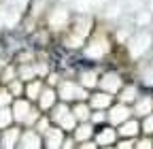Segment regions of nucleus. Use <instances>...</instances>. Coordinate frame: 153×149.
<instances>
[{
    "label": "nucleus",
    "instance_id": "obj_3",
    "mask_svg": "<svg viewBox=\"0 0 153 149\" xmlns=\"http://www.w3.org/2000/svg\"><path fill=\"white\" fill-rule=\"evenodd\" d=\"M57 98H62L64 102L87 100L89 98V89L83 87L81 83H74V81H60L57 83Z\"/></svg>",
    "mask_w": 153,
    "mask_h": 149
},
{
    "label": "nucleus",
    "instance_id": "obj_18",
    "mask_svg": "<svg viewBox=\"0 0 153 149\" xmlns=\"http://www.w3.org/2000/svg\"><path fill=\"white\" fill-rule=\"evenodd\" d=\"M7 132H4V139H2V145H7V147H13V145H17L19 143V134H22V130L19 128H4Z\"/></svg>",
    "mask_w": 153,
    "mask_h": 149
},
{
    "label": "nucleus",
    "instance_id": "obj_13",
    "mask_svg": "<svg viewBox=\"0 0 153 149\" xmlns=\"http://www.w3.org/2000/svg\"><path fill=\"white\" fill-rule=\"evenodd\" d=\"M94 139H96V145L98 147H108V145L115 143V139H117V130H113V126H106L98 134H94Z\"/></svg>",
    "mask_w": 153,
    "mask_h": 149
},
{
    "label": "nucleus",
    "instance_id": "obj_6",
    "mask_svg": "<svg viewBox=\"0 0 153 149\" xmlns=\"http://www.w3.org/2000/svg\"><path fill=\"white\" fill-rule=\"evenodd\" d=\"M98 87L102 92H108V94H115V92H119L123 87V81L117 72H104L102 77L98 79Z\"/></svg>",
    "mask_w": 153,
    "mask_h": 149
},
{
    "label": "nucleus",
    "instance_id": "obj_27",
    "mask_svg": "<svg viewBox=\"0 0 153 149\" xmlns=\"http://www.w3.org/2000/svg\"><path fill=\"white\" fill-rule=\"evenodd\" d=\"M143 79H145L147 85H153V66H149V68L143 72Z\"/></svg>",
    "mask_w": 153,
    "mask_h": 149
},
{
    "label": "nucleus",
    "instance_id": "obj_32",
    "mask_svg": "<svg viewBox=\"0 0 153 149\" xmlns=\"http://www.w3.org/2000/svg\"><path fill=\"white\" fill-rule=\"evenodd\" d=\"M62 147H74V139H64Z\"/></svg>",
    "mask_w": 153,
    "mask_h": 149
},
{
    "label": "nucleus",
    "instance_id": "obj_17",
    "mask_svg": "<svg viewBox=\"0 0 153 149\" xmlns=\"http://www.w3.org/2000/svg\"><path fill=\"white\" fill-rule=\"evenodd\" d=\"M136 98H138V89L134 85H126L119 89V102L130 104V102H136Z\"/></svg>",
    "mask_w": 153,
    "mask_h": 149
},
{
    "label": "nucleus",
    "instance_id": "obj_16",
    "mask_svg": "<svg viewBox=\"0 0 153 149\" xmlns=\"http://www.w3.org/2000/svg\"><path fill=\"white\" fill-rule=\"evenodd\" d=\"M45 89V83L41 79H30L28 85H26V92L24 94L28 96V100H36L38 96H41V92Z\"/></svg>",
    "mask_w": 153,
    "mask_h": 149
},
{
    "label": "nucleus",
    "instance_id": "obj_24",
    "mask_svg": "<svg viewBox=\"0 0 153 149\" xmlns=\"http://www.w3.org/2000/svg\"><path fill=\"white\" fill-rule=\"evenodd\" d=\"M140 128L145 130L147 134H153V115H151V113L147 115V119L143 121V126H140Z\"/></svg>",
    "mask_w": 153,
    "mask_h": 149
},
{
    "label": "nucleus",
    "instance_id": "obj_12",
    "mask_svg": "<svg viewBox=\"0 0 153 149\" xmlns=\"http://www.w3.org/2000/svg\"><path fill=\"white\" fill-rule=\"evenodd\" d=\"M113 102V94H108V92H96V94L89 96V107L91 109H102L106 111Z\"/></svg>",
    "mask_w": 153,
    "mask_h": 149
},
{
    "label": "nucleus",
    "instance_id": "obj_29",
    "mask_svg": "<svg viewBox=\"0 0 153 149\" xmlns=\"http://www.w3.org/2000/svg\"><path fill=\"white\" fill-rule=\"evenodd\" d=\"M117 147H123V149H126V147H134V141L123 136V141H119V143H117Z\"/></svg>",
    "mask_w": 153,
    "mask_h": 149
},
{
    "label": "nucleus",
    "instance_id": "obj_19",
    "mask_svg": "<svg viewBox=\"0 0 153 149\" xmlns=\"http://www.w3.org/2000/svg\"><path fill=\"white\" fill-rule=\"evenodd\" d=\"M98 74H96L94 70H87V72H81V85L83 87H87V89H91V87H96V85H98Z\"/></svg>",
    "mask_w": 153,
    "mask_h": 149
},
{
    "label": "nucleus",
    "instance_id": "obj_23",
    "mask_svg": "<svg viewBox=\"0 0 153 149\" xmlns=\"http://www.w3.org/2000/svg\"><path fill=\"white\" fill-rule=\"evenodd\" d=\"M9 92L13 96H22L24 92H26V85H24V81L19 79V81H11V85H9Z\"/></svg>",
    "mask_w": 153,
    "mask_h": 149
},
{
    "label": "nucleus",
    "instance_id": "obj_15",
    "mask_svg": "<svg viewBox=\"0 0 153 149\" xmlns=\"http://www.w3.org/2000/svg\"><path fill=\"white\" fill-rule=\"evenodd\" d=\"M70 109H72V115L76 117V121H89V115H91V107H89V102H85V100H76V102L70 104Z\"/></svg>",
    "mask_w": 153,
    "mask_h": 149
},
{
    "label": "nucleus",
    "instance_id": "obj_11",
    "mask_svg": "<svg viewBox=\"0 0 153 149\" xmlns=\"http://www.w3.org/2000/svg\"><path fill=\"white\" fill-rule=\"evenodd\" d=\"M140 132V124L136 119H126L117 126V134L119 136H126V139H134V136H138Z\"/></svg>",
    "mask_w": 153,
    "mask_h": 149
},
{
    "label": "nucleus",
    "instance_id": "obj_31",
    "mask_svg": "<svg viewBox=\"0 0 153 149\" xmlns=\"http://www.w3.org/2000/svg\"><path fill=\"white\" fill-rule=\"evenodd\" d=\"M149 19H151L149 13H143V15H140V19H138V24H149Z\"/></svg>",
    "mask_w": 153,
    "mask_h": 149
},
{
    "label": "nucleus",
    "instance_id": "obj_26",
    "mask_svg": "<svg viewBox=\"0 0 153 149\" xmlns=\"http://www.w3.org/2000/svg\"><path fill=\"white\" fill-rule=\"evenodd\" d=\"M22 74V79H32L34 74H36V68H30V66H24V70L19 72Z\"/></svg>",
    "mask_w": 153,
    "mask_h": 149
},
{
    "label": "nucleus",
    "instance_id": "obj_20",
    "mask_svg": "<svg viewBox=\"0 0 153 149\" xmlns=\"http://www.w3.org/2000/svg\"><path fill=\"white\" fill-rule=\"evenodd\" d=\"M136 115H149L153 111V100L151 98H143V100H136Z\"/></svg>",
    "mask_w": 153,
    "mask_h": 149
},
{
    "label": "nucleus",
    "instance_id": "obj_30",
    "mask_svg": "<svg viewBox=\"0 0 153 149\" xmlns=\"http://www.w3.org/2000/svg\"><path fill=\"white\" fill-rule=\"evenodd\" d=\"M136 147H153V143L151 141H147V139H143V141H138V143H134Z\"/></svg>",
    "mask_w": 153,
    "mask_h": 149
},
{
    "label": "nucleus",
    "instance_id": "obj_25",
    "mask_svg": "<svg viewBox=\"0 0 153 149\" xmlns=\"http://www.w3.org/2000/svg\"><path fill=\"white\" fill-rule=\"evenodd\" d=\"M11 98H13V94H11L9 89H4V92H0V107H9V104H11V102H9Z\"/></svg>",
    "mask_w": 153,
    "mask_h": 149
},
{
    "label": "nucleus",
    "instance_id": "obj_22",
    "mask_svg": "<svg viewBox=\"0 0 153 149\" xmlns=\"http://www.w3.org/2000/svg\"><path fill=\"white\" fill-rule=\"evenodd\" d=\"M13 124V111L9 107H0V128H9Z\"/></svg>",
    "mask_w": 153,
    "mask_h": 149
},
{
    "label": "nucleus",
    "instance_id": "obj_5",
    "mask_svg": "<svg viewBox=\"0 0 153 149\" xmlns=\"http://www.w3.org/2000/svg\"><path fill=\"white\" fill-rule=\"evenodd\" d=\"M111 45H108V39L106 36H91L89 43H87V55L89 58H102L104 53H108Z\"/></svg>",
    "mask_w": 153,
    "mask_h": 149
},
{
    "label": "nucleus",
    "instance_id": "obj_21",
    "mask_svg": "<svg viewBox=\"0 0 153 149\" xmlns=\"http://www.w3.org/2000/svg\"><path fill=\"white\" fill-rule=\"evenodd\" d=\"M51 126H53V121H51V117H49V115H47V117H45V115H41V117H38V119H36V124H34V130H36V132H38V134H41V136H43V134L47 132V130H49Z\"/></svg>",
    "mask_w": 153,
    "mask_h": 149
},
{
    "label": "nucleus",
    "instance_id": "obj_7",
    "mask_svg": "<svg viewBox=\"0 0 153 149\" xmlns=\"http://www.w3.org/2000/svg\"><path fill=\"white\" fill-rule=\"evenodd\" d=\"M149 47H151V36L147 32H140L130 41V55L132 58H138V55H143Z\"/></svg>",
    "mask_w": 153,
    "mask_h": 149
},
{
    "label": "nucleus",
    "instance_id": "obj_4",
    "mask_svg": "<svg viewBox=\"0 0 153 149\" xmlns=\"http://www.w3.org/2000/svg\"><path fill=\"white\" fill-rule=\"evenodd\" d=\"M130 115H132L130 107H128L126 102H117V104H111V107H108V113H106V121H108L111 126H119L121 121L130 119Z\"/></svg>",
    "mask_w": 153,
    "mask_h": 149
},
{
    "label": "nucleus",
    "instance_id": "obj_8",
    "mask_svg": "<svg viewBox=\"0 0 153 149\" xmlns=\"http://www.w3.org/2000/svg\"><path fill=\"white\" fill-rule=\"evenodd\" d=\"M64 139H66V136H64V130H62L60 126L53 124V126L47 130V132L43 134V145L49 147V149H51V147H62Z\"/></svg>",
    "mask_w": 153,
    "mask_h": 149
},
{
    "label": "nucleus",
    "instance_id": "obj_9",
    "mask_svg": "<svg viewBox=\"0 0 153 149\" xmlns=\"http://www.w3.org/2000/svg\"><path fill=\"white\" fill-rule=\"evenodd\" d=\"M36 102H38V109L41 111H49L57 102V89L51 87V85H45V89L41 92V96L36 98Z\"/></svg>",
    "mask_w": 153,
    "mask_h": 149
},
{
    "label": "nucleus",
    "instance_id": "obj_2",
    "mask_svg": "<svg viewBox=\"0 0 153 149\" xmlns=\"http://www.w3.org/2000/svg\"><path fill=\"white\" fill-rule=\"evenodd\" d=\"M11 111H13V119L24 126H34L36 119L41 117V109H36L32 104V100H24V98L15 100Z\"/></svg>",
    "mask_w": 153,
    "mask_h": 149
},
{
    "label": "nucleus",
    "instance_id": "obj_28",
    "mask_svg": "<svg viewBox=\"0 0 153 149\" xmlns=\"http://www.w3.org/2000/svg\"><path fill=\"white\" fill-rule=\"evenodd\" d=\"M47 83H49L51 87H55L57 83H60V74H57V72H49V77H47Z\"/></svg>",
    "mask_w": 153,
    "mask_h": 149
},
{
    "label": "nucleus",
    "instance_id": "obj_1",
    "mask_svg": "<svg viewBox=\"0 0 153 149\" xmlns=\"http://www.w3.org/2000/svg\"><path fill=\"white\" fill-rule=\"evenodd\" d=\"M49 117H51V121H53L55 126H60L64 132H68V130L72 132L74 126L79 124V121H76V117L72 115L70 104L64 102V100H62V102H55V104L49 109Z\"/></svg>",
    "mask_w": 153,
    "mask_h": 149
},
{
    "label": "nucleus",
    "instance_id": "obj_10",
    "mask_svg": "<svg viewBox=\"0 0 153 149\" xmlns=\"http://www.w3.org/2000/svg\"><path fill=\"white\" fill-rule=\"evenodd\" d=\"M72 139L76 141V143H83V141H89V139H94V124L91 121H79L74 126V130H72Z\"/></svg>",
    "mask_w": 153,
    "mask_h": 149
},
{
    "label": "nucleus",
    "instance_id": "obj_14",
    "mask_svg": "<svg viewBox=\"0 0 153 149\" xmlns=\"http://www.w3.org/2000/svg\"><path fill=\"white\" fill-rule=\"evenodd\" d=\"M19 147H41L43 145V136L36 132V130H26V132L19 134Z\"/></svg>",
    "mask_w": 153,
    "mask_h": 149
}]
</instances>
